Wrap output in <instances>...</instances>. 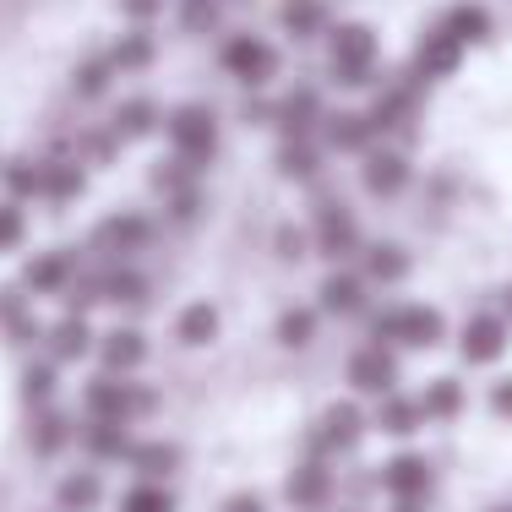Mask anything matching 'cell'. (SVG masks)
Wrapping results in <instances>:
<instances>
[{
    "mask_svg": "<svg viewBox=\"0 0 512 512\" xmlns=\"http://www.w3.org/2000/svg\"><path fill=\"white\" fill-rule=\"evenodd\" d=\"M365 322H371V344H387L398 355H431L447 344V316L431 300H393V306H376Z\"/></svg>",
    "mask_w": 512,
    "mask_h": 512,
    "instance_id": "1",
    "label": "cell"
},
{
    "mask_svg": "<svg viewBox=\"0 0 512 512\" xmlns=\"http://www.w3.org/2000/svg\"><path fill=\"white\" fill-rule=\"evenodd\" d=\"M327 77H333V88L344 93H371L376 82H382V39H376L371 22H333V33H327Z\"/></svg>",
    "mask_w": 512,
    "mask_h": 512,
    "instance_id": "2",
    "label": "cell"
},
{
    "mask_svg": "<svg viewBox=\"0 0 512 512\" xmlns=\"http://www.w3.org/2000/svg\"><path fill=\"white\" fill-rule=\"evenodd\" d=\"M158 414V387H148L142 376H88L82 382V420H126L142 425Z\"/></svg>",
    "mask_w": 512,
    "mask_h": 512,
    "instance_id": "3",
    "label": "cell"
},
{
    "mask_svg": "<svg viewBox=\"0 0 512 512\" xmlns=\"http://www.w3.org/2000/svg\"><path fill=\"white\" fill-rule=\"evenodd\" d=\"M371 436V409H365V398H333L322 414H316L311 436H306V453L300 458H355L360 442Z\"/></svg>",
    "mask_w": 512,
    "mask_h": 512,
    "instance_id": "4",
    "label": "cell"
},
{
    "mask_svg": "<svg viewBox=\"0 0 512 512\" xmlns=\"http://www.w3.org/2000/svg\"><path fill=\"white\" fill-rule=\"evenodd\" d=\"M218 71L246 93H267L278 82V71H284V55H278L273 39L240 28V33H229V39L218 44Z\"/></svg>",
    "mask_w": 512,
    "mask_h": 512,
    "instance_id": "5",
    "label": "cell"
},
{
    "mask_svg": "<svg viewBox=\"0 0 512 512\" xmlns=\"http://www.w3.org/2000/svg\"><path fill=\"white\" fill-rule=\"evenodd\" d=\"M153 240H158V224L148 213H137V207H115V213H104L99 224L88 229V251H93V262H104V267L137 262Z\"/></svg>",
    "mask_w": 512,
    "mask_h": 512,
    "instance_id": "6",
    "label": "cell"
},
{
    "mask_svg": "<svg viewBox=\"0 0 512 512\" xmlns=\"http://www.w3.org/2000/svg\"><path fill=\"white\" fill-rule=\"evenodd\" d=\"M164 137H169V153L186 158L191 169H202L218 158V109L202 104V99H186L175 109H164Z\"/></svg>",
    "mask_w": 512,
    "mask_h": 512,
    "instance_id": "7",
    "label": "cell"
},
{
    "mask_svg": "<svg viewBox=\"0 0 512 512\" xmlns=\"http://www.w3.org/2000/svg\"><path fill=\"white\" fill-rule=\"evenodd\" d=\"M425 82L414 77V71H404V77H382L371 88V126H376V137H404V131L420 126V109H425Z\"/></svg>",
    "mask_w": 512,
    "mask_h": 512,
    "instance_id": "8",
    "label": "cell"
},
{
    "mask_svg": "<svg viewBox=\"0 0 512 512\" xmlns=\"http://www.w3.org/2000/svg\"><path fill=\"white\" fill-rule=\"evenodd\" d=\"M344 382H349V393L355 398H387V393H398L404 387V365H398V349H387V344H355L349 349V360H344Z\"/></svg>",
    "mask_w": 512,
    "mask_h": 512,
    "instance_id": "9",
    "label": "cell"
},
{
    "mask_svg": "<svg viewBox=\"0 0 512 512\" xmlns=\"http://www.w3.org/2000/svg\"><path fill=\"white\" fill-rule=\"evenodd\" d=\"M311 246H316V256H327L333 267L355 262L360 246H365L355 207H344V202H322V207H316V213H311Z\"/></svg>",
    "mask_w": 512,
    "mask_h": 512,
    "instance_id": "10",
    "label": "cell"
},
{
    "mask_svg": "<svg viewBox=\"0 0 512 512\" xmlns=\"http://www.w3.org/2000/svg\"><path fill=\"white\" fill-rule=\"evenodd\" d=\"M376 289H371V278L360 273V267H333V273L322 278V289H316V311L322 316H333V322H365V316L376 311Z\"/></svg>",
    "mask_w": 512,
    "mask_h": 512,
    "instance_id": "11",
    "label": "cell"
},
{
    "mask_svg": "<svg viewBox=\"0 0 512 512\" xmlns=\"http://www.w3.org/2000/svg\"><path fill=\"white\" fill-rule=\"evenodd\" d=\"M77 273H82V256H77V251L44 246V251H33L28 262H22V278H17V284L28 289L33 300H66V289L77 284Z\"/></svg>",
    "mask_w": 512,
    "mask_h": 512,
    "instance_id": "12",
    "label": "cell"
},
{
    "mask_svg": "<svg viewBox=\"0 0 512 512\" xmlns=\"http://www.w3.org/2000/svg\"><path fill=\"white\" fill-rule=\"evenodd\" d=\"M512 349V322L502 311H469L458 327V355L463 365H502Z\"/></svg>",
    "mask_w": 512,
    "mask_h": 512,
    "instance_id": "13",
    "label": "cell"
},
{
    "mask_svg": "<svg viewBox=\"0 0 512 512\" xmlns=\"http://www.w3.org/2000/svg\"><path fill=\"white\" fill-rule=\"evenodd\" d=\"M376 491L387 496V502H431V491H436V463L425 458V453H393L376 469Z\"/></svg>",
    "mask_w": 512,
    "mask_h": 512,
    "instance_id": "14",
    "label": "cell"
},
{
    "mask_svg": "<svg viewBox=\"0 0 512 512\" xmlns=\"http://www.w3.org/2000/svg\"><path fill=\"white\" fill-rule=\"evenodd\" d=\"M284 502L289 512H333L338 507V474L322 458H300L284 474Z\"/></svg>",
    "mask_w": 512,
    "mask_h": 512,
    "instance_id": "15",
    "label": "cell"
},
{
    "mask_svg": "<svg viewBox=\"0 0 512 512\" xmlns=\"http://www.w3.org/2000/svg\"><path fill=\"white\" fill-rule=\"evenodd\" d=\"M93 349H99V327H93V316H82V311H60L55 322H44V344H39V355H50L60 371H66V365L93 360Z\"/></svg>",
    "mask_w": 512,
    "mask_h": 512,
    "instance_id": "16",
    "label": "cell"
},
{
    "mask_svg": "<svg viewBox=\"0 0 512 512\" xmlns=\"http://www.w3.org/2000/svg\"><path fill=\"white\" fill-rule=\"evenodd\" d=\"M131 447H137V425H126V420H82L77 425V453L93 469H126Z\"/></svg>",
    "mask_w": 512,
    "mask_h": 512,
    "instance_id": "17",
    "label": "cell"
},
{
    "mask_svg": "<svg viewBox=\"0 0 512 512\" xmlns=\"http://www.w3.org/2000/svg\"><path fill=\"white\" fill-rule=\"evenodd\" d=\"M409 180H414V164H409V153H404V148H393V142H387V148L376 142V148L360 158V186H365V197H371V202H393V197H404Z\"/></svg>",
    "mask_w": 512,
    "mask_h": 512,
    "instance_id": "18",
    "label": "cell"
},
{
    "mask_svg": "<svg viewBox=\"0 0 512 512\" xmlns=\"http://www.w3.org/2000/svg\"><path fill=\"white\" fill-rule=\"evenodd\" d=\"M77 414H66L60 404L50 409H33L28 414V425H22V442H28V453L39 458V463H55V458H66L71 447H77Z\"/></svg>",
    "mask_w": 512,
    "mask_h": 512,
    "instance_id": "19",
    "label": "cell"
},
{
    "mask_svg": "<svg viewBox=\"0 0 512 512\" xmlns=\"http://www.w3.org/2000/svg\"><path fill=\"white\" fill-rule=\"evenodd\" d=\"M463 60H469V50H463V44H458L447 28H436V22H431V28L420 33V44H414V60H409V71L425 82V88H431V82H447V77H458V71H463Z\"/></svg>",
    "mask_w": 512,
    "mask_h": 512,
    "instance_id": "20",
    "label": "cell"
},
{
    "mask_svg": "<svg viewBox=\"0 0 512 512\" xmlns=\"http://www.w3.org/2000/svg\"><path fill=\"white\" fill-rule=\"evenodd\" d=\"M148 333H142L137 322H120L99 333V349H93V360H99V371L109 376H142V365H148Z\"/></svg>",
    "mask_w": 512,
    "mask_h": 512,
    "instance_id": "21",
    "label": "cell"
},
{
    "mask_svg": "<svg viewBox=\"0 0 512 512\" xmlns=\"http://www.w3.org/2000/svg\"><path fill=\"white\" fill-rule=\"evenodd\" d=\"M0 338H6L11 349H33V344H44L39 300H33L22 284H6V289H0Z\"/></svg>",
    "mask_w": 512,
    "mask_h": 512,
    "instance_id": "22",
    "label": "cell"
},
{
    "mask_svg": "<svg viewBox=\"0 0 512 512\" xmlns=\"http://www.w3.org/2000/svg\"><path fill=\"white\" fill-rule=\"evenodd\" d=\"M376 126H371V115L365 109H327V120H322V148L327 153H338V158H365L376 148Z\"/></svg>",
    "mask_w": 512,
    "mask_h": 512,
    "instance_id": "23",
    "label": "cell"
},
{
    "mask_svg": "<svg viewBox=\"0 0 512 512\" xmlns=\"http://www.w3.org/2000/svg\"><path fill=\"white\" fill-rule=\"evenodd\" d=\"M322 120H327L322 93H316V88H289L284 99H278L273 131H278L284 142H300V137H316V142H322Z\"/></svg>",
    "mask_w": 512,
    "mask_h": 512,
    "instance_id": "24",
    "label": "cell"
},
{
    "mask_svg": "<svg viewBox=\"0 0 512 512\" xmlns=\"http://www.w3.org/2000/svg\"><path fill=\"white\" fill-rule=\"evenodd\" d=\"M82 197H88V164H82L77 153L44 158V191H39V202L55 207V213H66V207H77Z\"/></svg>",
    "mask_w": 512,
    "mask_h": 512,
    "instance_id": "25",
    "label": "cell"
},
{
    "mask_svg": "<svg viewBox=\"0 0 512 512\" xmlns=\"http://www.w3.org/2000/svg\"><path fill=\"white\" fill-rule=\"evenodd\" d=\"M126 469H131V480L169 485L180 469H186V447H180V442H169V436H137V447H131Z\"/></svg>",
    "mask_w": 512,
    "mask_h": 512,
    "instance_id": "26",
    "label": "cell"
},
{
    "mask_svg": "<svg viewBox=\"0 0 512 512\" xmlns=\"http://www.w3.org/2000/svg\"><path fill=\"white\" fill-rule=\"evenodd\" d=\"M109 131H115L126 148H137V142H148L164 131V104L148 99V93H126V99L109 109Z\"/></svg>",
    "mask_w": 512,
    "mask_h": 512,
    "instance_id": "27",
    "label": "cell"
},
{
    "mask_svg": "<svg viewBox=\"0 0 512 512\" xmlns=\"http://www.w3.org/2000/svg\"><path fill=\"white\" fill-rule=\"evenodd\" d=\"M371 431L376 436H387V442H414V436L425 431V409H420V398L414 393H387V398H376V409H371Z\"/></svg>",
    "mask_w": 512,
    "mask_h": 512,
    "instance_id": "28",
    "label": "cell"
},
{
    "mask_svg": "<svg viewBox=\"0 0 512 512\" xmlns=\"http://www.w3.org/2000/svg\"><path fill=\"white\" fill-rule=\"evenodd\" d=\"M169 333H175L180 349H213L218 338H224V311L213 306V300H186V306L175 311V322H169Z\"/></svg>",
    "mask_w": 512,
    "mask_h": 512,
    "instance_id": "29",
    "label": "cell"
},
{
    "mask_svg": "<svg viewBox=\"0 0 512 512\" xmlns=\"http://www.w3.org/2000/svg\"><path fill=\"white\" fill-rule=\"evenodd\" d=\"M109 502V485H104V469L82 463V469H66L55 480V512H104Z\"/></svg>",
    "mask_w": 512,
    "mask_h": 512,
    "instance_id": "30",
    "label": "cell"
},
{
    "mask_svg": "<svg viewBox=\"0 0 512 512\" xmlns=\"http://www.w3.org/2000/svg\"><path fill=\"white\" fill-rule=\"evenodd\" d=\"M360 273L371 278V289H398L414 273V256H409V246H398V240H365Z\"/></svg>",
    "mask_w": 512,
    "mask_h": 512,
    "instance_id": "31",
    "label": "cell"
},
{
    "mask_svg": "<svg viewBox=\"0 0 512 512\" xmlns=\"http://www.w3.org/2000/svg\"><path fill=\"white\" fill-rule=\"evenodd\" d=\"M278 28L295 44H322L333 33V6L327 0H278Z\"/></svg>",
    "mask_w": 512,
    "mask_h": 512,
    "instance_id": "32",
    "label": "cell"
},
{
    "mask_svg": "<svg viewBox=\"0 0 512 512\" xmlns=\"http://www.w3.org/2000/svg\"><path fill=\"white\" fill-rule=\"evenodd\" d=\"M436 28H447L463 50H480V44H491L496 17H491V6H480V0H453V6L436 11Z\"/></svg>",
    "mask_w": 512,
    "mask_h": 512,
    "instance_id": "33",
    "label": "cell"
},
{
    "mask_svg": "<svg viewBox=\"0 0 512 512\" xmlns=\"http://www.w3.org/2000/svg\"><path fill=\"white\" fill-rule=\"evenodd\" d=\"M104 55L120 77H148L158 66V39H153V28H120L115 39L104 44Z\"/></svg>",
    "mask_w": 512,
    "mask_h": 512,
    "instance_id": "34",
    "label": "cell"
},
{
    "mask_svg": "<svg viewBox=\"0 0 512 512\" xmlns=\"http://www.w3.org/2000/svg\"><path fill=\"white\" fill-rule=\"evenodd\" d=\"M414 398H420V409H425V425H453V420H463V409H469V387H463L458 376H431Z\"/></svg>",
    "mask_w": 512,
    "mask_h": 512,
    "instance_id": "35",
    "label": "cell"
},
{
    "mask_svg": "<svg viewBox=\"0 0 512 512\" xmlns=\"http://www.w3.org/2000/svg\"><path fill=\"white\" fill-rule=\"evenodd\" d=\"M55 398H60V365L50 355L22 365V371H17V404L33 414V409H50Z\"/></svg>",
    "mask_w": 512,
    "mask_h": 512,
    "instance_id": "36",
    "label": "cell"
},
{
    "mask_svg": "<svg viewBox=\"0 0 512 512\" xmlns=\"http://www.w3.org/2000/svg\"><path fill=\"white\" fill-rule=\"evenodd\" d=\"M316 333H322V311L306 306V300L284 306V311H278V322H273L278 349H289V355H306V349L316 344Z\"/></svg>",
    "mask_w": 512,
    "mask_h": 512,
    "instance_id": "37",
    "label": "cell"
},
{
    "mask_svg": "<svg viewBox=\"0 0 512 512\" xmlns=\"http://www.w3.org/2000/svg\"><path fill=\"white\" fill-rule=\"evenodd\" d=\"M66 82H71V93H77L82 104H99V99H109V88L120 82V71L109 66V55H104V50H88V55L77 60V66H71V77H66Z\"/></svg>",
    "mask_w": 512,
    "mask_h": 512,
    "instance_id": "38",
    "label": "cell"
},
{
    "mask_svg": "<svg viewBox=\"0 0 512 512\" xmlns=\"http://www.w3.org/2000/svg\"><path fill=\"white\" fill-rule=\"evenodd\" d=\"M0 191H6L11 202L33 207V202H39V191H44V158H33V153H11L6 164H0Z\"/></svg>",
    "mask_w": 512,
    "mask_h": 512,
    "instance_id": "39",
    "label": "cell"
},
{
    "mask_svg": "<svg viewBox=\"0 0 512 512\" xmlns=\"http://www.w3.org/2000/svg\"><path fill=\"white\" fill-rule=\"evenodd\" d=\"M148 295H153V284H148V273H142L137 262H126V267H104V306L142 311V306H148Z\"/></svg>",
    "mask_w": 512,
    "mask_h": 512,
    "instance_id": "40",
    "label": "cell"
},
{
    "mask_svg": "<svg viewBox=\"0 0 512 512\" xmlns=\"http://www.w3.org/2000/svg\"><path fill=\"white\" fill-rule=\"evenodd\" d=\"M322 153L327 148L316 137H300V142H278L273 164H278V175H284V180H300V186H306V180L322 175Z\"/></svg>",
    "mask_w": 512,
    "mask_h": 512,
    "instance_id": "41",
    "label": "cell"
},
{
    "mask_svg": "<svg viewBox=\"0 0 512 512\" xmlns=\"http://www.w3.org/2000/svg\"><path fill=\"white\" fill-rule=\"evenodd\" d=\"M115 512H180L175 485H153V480H131L115 496Z\"/></svg>",
    "mask_w": 512,
    "mask_h": 512,
    "instance_id": "42",
    "label": "cell"
},
{
    "mask_svg": "<svg viewBox=\"0 0 512 512\" xmlns=\"http://www.w3.org/2000/svg\"><path fill=\"white\" fill-rule=\"evenodd\" d=\"M120 153H126V142H120L115 131H109V120H99V126H82V131H77V158H82L88 169H109Z\"/></svg>",
    "mask_w": 512,
    "mask_h": 512,
    "instance_id": "43",
    "label": "cell"
},
{
    "mask_svg": "<svg viewBox=\"0 0 512 512\" xmlns=\"http://www.w3.org/2000/svg\"><path fill=\"white\" fill-rule=\"evenodd\" d=\"M169 11H175L180 33H191V39H207L224 22V0H175Z\"/></svg>",
    "mask_w": 512,
    "mask_h": 512,
    "instance_id": "44",
    "label": "cell"
},
{
    "mask_svg": "<svg viewBox=\"0 0 512 512\" xmlns=\"http://www.w3.org/2000/svg\"><path fill=\"white\" fill-rule=\"evenodd\" d=\"M148 186L158 191V197H175V191H186V186H202V175L186 164V158H175V153H169V158H158V164H153Z\"/></svg>",
    "mask_w": 512,
    "mask_h": 512,
    "instance_id": "45",
    "label": "cell"
},
{
    "mask_svg": "<svg viewBox=\"0 0 512 512\" xmlns=\"http://www.w3.org/2000/svg\"><path fill=\"white\" fill-rule=\"evenodd\" d=\"M28 246V207L0 197V256H17Z\"/></svg>",
    "mask_w": 512,
    "mask_h": 512,
    "instance_id": "46",
    "label": "cell"
},
{
    "mask_svg": "<svg viewBox=\"0 0 512 512\" xmlns=\"http://www.w3.org/2000/svg\"><path fill=\"white\" fill-rule=\"evenodd\" d=\"M202 207H207L202 186H186V191H175V197H164V218L169 224H197Z\"/></svg>",
    "mask_w": 512,
    "mask_h": 512,
    "instance_id": "47",
    "label": "cell"
},
{
    "mask_svg": "<svg viewBox=\"0 0 512 512\" xmlns=\"http://www.w3.org/2000/svg\"><path fill=\"white\" fill-rule=\"evenodd\" d=\"M115 6H120V22H126V28H153L158 17H169L175 0H115Z\"/></svg>",
    "mask_w": 512,
    "mask_h": 512,
    "instance_id": "48",
    "label": "cell"
},
{
    "mask_svg": "<svg viewBox=\"0 0 512 512\" xmlns=\"http://www.w3.org/2000/svg\"><path fill=\"white\" fill-rule=\"evenodd\" d=\"M485 409H491L502 425H512V376H496V382L485 387Z\"/></svg>",
    "mask_w": 512,
    "mask_h": 512,
    "instance_id": "49",
    "label": "cell"
},
{
    "mask_svg": "<svg viewBox=\"0 0 512 512\" xmlns=\"http://www.w3.org/2000/svg\"><path fill=\"white\" fill-rule=\"evenodd\" d=\"M218 512H267V496L262 491H229L218 502Z\"/></svg>",
    "mask_w": 512,
    "mask_h": 512,
    "instance_id": "50",
    "label": "cell"
},
{
    "mask_svg": "<svg viewBox=\"0 0 512 512\" xmlns=\"http://www.w3.org/2000/svg\"><path fill=\"white\" fill-rule=\"evenodd\" d=\"M387 512H425V502H393Z\"/></svg>",
    "mask_w": 512,
    "mask_h": 512,
    "instance_id": "51",
    "label": "cell"
},
{
    "mask_svg": "<svg viewBox=\"0 0 512 512\" xmlns=\"http://www.w3.org/2000/svg\"><path fill=\"white\" fill-rule=\"evenodd\" d=\"M502 316H507V322H512V284L502 289Z\"/></svg>",
    "mask_w": 512,
    "mask_h": 512,
    "instance_id": "52",
    "label": "cell"
},
{
    "mask_svg": "<svg viewBox=\"0 0 512 512\" xmlns=\"http://www.w3.org/2000/svg\"><path fill=\"white\" fill-rule=\"evenodd\" d=\"M485 512H512V502H496V507H485Z\"/></svg>",
    "mask_w": 512,
    "mask_h": 512,
    "instance_id": "53",
    "label": "cell"
},
{
    "mask_svg": "<svg viewBox=\"0 0 512 512\" xmlns=\"http://www.w3.org/2000/svg\"><path fill=\"white\" fill-rule=\"evenodd\" d=\"M344 512H365V507H344Z\"/></svg>",
    "mask_w": 512,
    "mask_h": 512,
    "instance_id": "54",
    "label": "cell"
},
{
    "mask_svg": "<svg viewBox=\"0 0 512 512\" xmlns=\"http://www.w3.org/2000/svg\"><path fill=\"white\" fill-rule=\"evenodd\" d=\"M0 164H6V153H0Z\"/></svg>",
    "mask_w": 512,
    "mask_h": 512,
    "instance_id": "55",
    "label": "cell"
},
{
    "mask_svg": "<svg viewBox=\"0 0 512 512\" xmlns=\"http://www.w3.org/2000/svg\"><path fill=\"white\" fill-rule=\"evenodd\" d=\"M50 512H55V507H50Z\"/></svg>",
    "mask_w": 512,
    "mask_h": 512,
    "instance_id": "56",
    "label": "cell"
}]
</instances>
